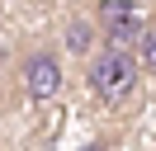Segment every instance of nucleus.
<instances>
[{
  "mask_svg": "<svg viewBox=\"0 0 156 151\" xmlns=\"http://www.w3.org/2000/svg\"><path fill=\"white\" fill-rule=\"evenodd\" d=\"M85 85L99 104H123L137 85V52H118V47H99L85 61Z\"/></svg>",
  "mask_w": 156,
  "mask_h": 151,
  "instance_id": "nucleus-1",
  "label": "nucleus"
},
{
  "mask_svg": "<svg viewBox=\"0 0 156 151\" xmlns=\"http://www.w3.org/2000/svg\"><path fill=\"white\" fill-rule=\"evenodd\" d=\"M95 24H99V43L118 47V52H137V43H142V33H147L137 0H104L99 14H95Z\"/></svg>",
  "mask_w": 156,
  "mask_h": 151,
  "instance_id": "nucleus-2",
  "label": "nucleus"
},
{
  "mask_svg": "<svg viewBox=\"0 0 156 151\" xmlns=\"http://www.w3.org/2000/svg\"><path fill=\"white\" fill-rule=\"evenodd\" d=\"M19 80H24V94L29 99H52L62 90V61L52 52H29L19 66Z\"/></svg>",
  "mask_w": 156,
  "mask_h": 151,
  "instance_id": "nucleus-3",
  "label": "nucleus"
},
{
  "mask_svg": "<svg viewBox=\"0 0 156 151\" xmlns=\"http://www.w3.org/2000/svg\"><path fill=\"white\" fill-rule=\"evenodd\" d=\"M95 43H99V24L95 19H71L66 24V47L71 52H90Z\"/></svg>",
  "mask_w": 156,
  "mask_h": 151,
  "instance_id": "nucleus-4",
  "label": "nucleus"
},
{
  "mask_svg": "<svg viewBox=\"0 0 156 151\" xmlns=\"http://www.w3.org/2000/svg\"><path fill=\"white\" fill-rule=\"evenodd\" d=\"M137 57H142V66H151V71H156V28H147V33H142Z\"/></svg>",
  "mask_w": 156,
  "mask_h": 151,
  "instance_id": "nucleus-5",
  "label": "nucleus"
}]
</instances>
